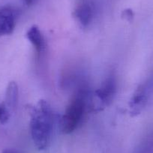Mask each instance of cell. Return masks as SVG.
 <instances>
[{
  "label": "cell",
  "instance_id": "obj_1",
  "mask_svg": "<svg viewBox=\"0 0 153 153\" xmlns=\"http://www.w3.org/2000/svg\"><path fill=\"white\" fill-rule=\"evenodd\" d=\"M54 126V116L51 106L45 100H40L30 113V134L32 141L39 150L49 146Z\"/></svg>",
  "mask_w": 153,
  "mask_h": 153
},
{
  "label": "cell",
  "instance_id": "obj_2",
  "mask_svg": "<svg viewBox=\"0 0 153 153\" xmlns=\"http://www.w3.org/2000/svg\"><path fill=\"white\" fill-rule=\"evenodd\" d=\"M89 92L83 87L76 91L66 107L61 120L62 131L65 134L74 131L83 120L86 108L89 107Z\"/></svg>",
  "mask_w": 153,
  "mask_h": 153
},
{
  "label": "cell",
  "instance_id": "obj_3",
  "mask_svg": "<svg viewBox=\"0 0 153 153\" xmlns=\"http://www.w3.org/2000/svg\"><path fill=\"white\" fill-rule=\"evenodd\" d=\"M153 97V74L141 83L133 94L129 101V109L131 116H137L142 113Z\"/></svg>",
  "mask_w": 153,
  "mask_h": 153
},
{
  "label": "cell",
  "instance_id": "obj_4",
  "mask_svg": "<svg viewBox=\"0 0 153 153\" xmlns=\"http://www.w3.org/2000/svg\"><path fill=\"white\" fill-rule=\"evenodd\" d=\"M117 91V80L114 74H111L106 77L99 88L94 92V98L97 102L92 106L93 110H101L111 104Z\"/></svg>",
  "mask_w": 153,
  "mask_h": 153
},
{
  "label": "cell",
  "instance_id": "obj_5",
  "mask_svg": "<svg viewBox=\"0 0 153 153\" xmlns=\"http://www.w3.org/2000/svg\"><path fill=\"white\" fill-rule=\"evenodd\" d=\"M17 22L16 11L11 7L0 8V36L11 35Z\"/></svg>",
  "mask_w": 153,
  "mask_h": 153
},
{
  "label": "cell",
  "instance_id": "obj_6",
  "mask_svg": "<svg viewBox=\"0 0 153 153\" xmlns=\"http://www.w3.org/2000/svg\"><path fill=\"white\" fill-rule=\"evenodd\" d=\"M74 17L83 27H87L95 17V8L90 2H83L76 6Z\"/></svg>",
  "mask_w": 153,
  "mask_h": 153
},
{
  "label": "cell",
  "instance_id": "obj_7",
  "mask_svg": "<svg viewBox=\"0 0 153 153\" xmlns=\"http://www.w3.org/2000/svg\"><path fill=\"white\" fill-rule=\"evenodd\" d=\"M26 38L34 47L37 53L41 55L45 52L46 49V41L38 26H31L26 32Z\"/></svg>",
  "mask_w": 153,
  "mask_h": 153
},
{
  "label": "cell",
  "instance_id": "obj_8",
  "mask_svg": "<svg viewBox=\"0 0 153 153\" xmlns=\"http://www.w3.org/2000/svg\"><path fill=\"white\" fill-rule=\"evenodd\" d=\"M19 99V89L18 86L16 82L11 81L8 83L5 91V104L10 111H14L17 106Z\"/></svg>",
  "mask_w": 153,
  "mask_h": 153
},
{
  "label": "cell",
  "instance_id": "obj_9",
  "mask_svg": "<svg viewBox=\"0 0 153 153\" xmlns=\"http://www.w3.org/2000/svg\"><path fill=\"white\" fill-rule=\"evenodd\" d=\"M133 153H153V131L140 143Z\"/></svg>",
  "mask_w": 153,
  "mask_h": 153
},
{
  "label": "cell",
  "instance_id": "obj_10",
  "mask_svg": "<svg viewBox=\"0 0 153 153\" xmlns=\"http://www.w3.org/2000/svg\"><path fill=\"white\" fill-rule=\"evenodd\" d=\"M11 117V111L3 103L0 104V123L5 124L9 120Z\"/></svg>",
  "mask_w": 153,
  "mask_h": 153
},
{
  "label": "cell",
  "instance_id": "obj_11",
  "mask_svg": "<svg viewBox=\"0 0 153 153\" xmlns=\"http://www.w3.org/2000/svg\"><path fill=\"white\" fill-rule=\"evenodd\" d=\"M38 1V0H23L24 3L26 4V5H28V6H30V5H34V4L36 3Z\"/></svg>",
  "mask_w": 153,
  "mask_h": 153
},
{
  "label": "cell",
  "instance_id": "obj_12",
  "mask_svg": "<svg viewBox=\"0 0 153 153\" xmlns=\"http://www.w3.org/2000/svg\"><path fill=\"white\" fill-rule=\"evenodd\" d=\"M131 11H125V17H126V19H128V18H131V17H132V14H131Z\"/></svg>",
  "mask_w": 153,
  "mask_h": 153
},
{
  "label": "cell",
  "instance_id": "obj_13",
  "mask_svg": "<svg viewBox=\"0 0 153 153\" xmlns=\"http://www.w3.org/2000/svg\"><path fill=\"white\" fill-rule=\"evenodd\" d=\"M2 153H19L18 152L14 149H5Z\"/></svg>",
  "mask_w": 153,
  "mask_h": 153
}]
</instances>
